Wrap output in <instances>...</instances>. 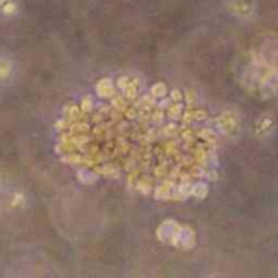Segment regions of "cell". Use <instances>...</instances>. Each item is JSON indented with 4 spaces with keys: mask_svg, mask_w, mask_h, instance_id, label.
I'll use <instances>...</instances> for the list:
<instances>
[{
    "mask_svg": "<svg viewBox=\"0 0 278 278\" xmlns=\"http://www.w3.org/2000/svg\"><path fill=\"white\" fill-rule=\"evenodd\" d=\"M158 238L161 239L163 243L171 244V246H179V248H192L195 243L194 233L186 228V226H181L176 221H164L158 230Z\"/></svg>",
    "mask_w": 278,
    "mask_h": 278,
    "instance_id": "cell-1",
    "label": "cell"
},
{
    "mask_svg": "<svg viewBox=\"0 0 278 278\" xmlns=\"http://www.w3.org/2000/svg\"><path fill=\"white\" fill-rule=\"evenodd\" d=\"M215 122H217V129L223 132L225 135H236L239 134V129H241V122H239V117L235 112H223V114L217 117Z\"/></svg>",
    "mask_w": 278,
    "mask_h": 278,
    "instance_id": "cell-2",
    "label": "cell"
},
{
    "mask_svg": "<svg viewBox=\"0 0 278 278\" xmlns=\"http://www.w3.org/2000/svg\"><path fill=\"white\" fill-rule=\"evenodd\" d=\"M228 7L239 18H251L254 15L256 2L254 0H230Z\"/></svg>",
    "mask_w": 278,
    "mask_h": 278,
    "instance_id": "cell-3",
    "label": "cell"
},
{
    "mask_svg": "<svg viewBox=\"0 0 278 278\" xmlns=\"http://www.w3.org/2000/svg\"><path fill=\"white\" fill-rule=\"evenodd\" d=\"M274 129H275V119L272 116H262L257 119L254 132L257 137H267Z\"/></svg>",
    "mask_w": 278,
    "mask_h": 278,
    "instance_id": "cell-4",
    "label": "cell"
},
{
    "mask_svg": "<svg viewBox=\"0 0 278 278\" xmlns=\"http://www.w3.org/2000/svg\"><path fill=\"white\" fill-rule=\"evenodd\" d=\"M98 93L101 94V96H112L114 94V86H112L111 80H103L98 83Z\"/></svg>",
    "mask_w": 278,
    "mask_h": 278,
    "instance_id": "cell-5",
    "label": "cell"
},
{
    "mask_svg": "<svg viewBox=\"0 0 278 278\" xmlns=\"http://www.w3.org/2000/svg\"><path fill=\"white\" fill-rule=\"evenodd\" d=\"M150 96L151 98H164L166 96V86H164V83H156L151 86V90H150Z\"/></svg>",
    "mask_w": 278,
    "mask_h": 278,
    "instance_id": "cell-6",
    "label": "cell"
},
{
    "mask_svg": "<svg viewBox=\"0 0 278 278\" xmlns=\"http://www.w3.org/2000/svg\"><path fill=\"white\" fill-rule=\"evenodd\" d=\"M91 106H93V101L90 98H85L83 99V106H81V111L86 112L88 109H91Z\"/></svg>",
    "mask_w": 278,
    "mask_h": 278,
    "instance_id": "cell-7",
    "label": "cell"
}]
</instances>
